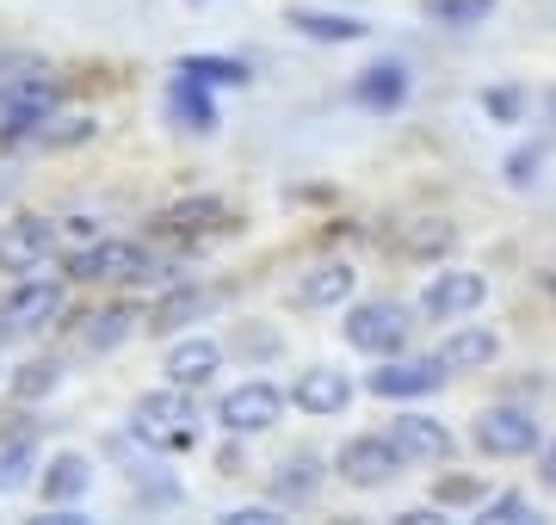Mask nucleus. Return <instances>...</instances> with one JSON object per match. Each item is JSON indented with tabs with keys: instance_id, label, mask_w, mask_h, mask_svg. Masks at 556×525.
<instances>
[{
	"instance_id": "38",
	"label": "nucleus",
	"mask_w": 556,
	"mask_h": 525,
	"mask_svg": "<svg viewBox=\"0 0 556 525\" xmlns=\"http://www.w3.org/2000/svg\"><path fill=\"white\" fill-rule=\"evenodd\" d=\"M100 235V217H62V242H93Z\"/></svg>"
},
{
	"instance_id": "11",
	"label": "nucleus",
	"mask_w": 556,
	"mask_h": 525,
	"mask_svg": "<svg viewBox=\"0 0 556 525\" xmlns=\"http://www.w3.org/2000/svg\"><path fill=\"white\" fill-rule=\"evenodd\" d=\"M402 470H408V458L396 451L390 433H353L334 451V483H346L353 495H378V488L396 483Z\"/></svg>"
},
{
	"instance_id": "20",
	"label": "nucleus",
	"mask_w": 556,
	"mask_h": 525,
	"mask_svg": "<svg viewBox=\"0 0 556 525\" xmlns=\"http://www.w3.org/2000/svg\"><path fill=\"white\" fill-rule=\"evenodd\" d=\"M439 359H445V371L452 377H470V371H495V359H501V334L489 322H452L445 334H439V346H433Z\"/></svg>"
},
{
	"instance_id": "25",
	"label": "nucleus",
	"mask_w": 556,
	"mask_h": 525,
	"mask_svg": "<svg viewBox=\"0 0 556 525\" xmlns=\"http://www.w3.org/2000/svg\"><path fill=\"white\" fill-rule=\"evenodd\" d=\"M285 25L309 43H365L371 38V25L358 20V13H328V7H291Z\"/></svg>"
},
{
	"instance_id": "26",
	"label": "nucleus",
	"mask_w": 556,
	"mask_h": 525,
	"mask_svg": "<svg viewBox=\"0 0 556 525\" xmlns=\"http://www.w3.org/2000/svg\"><path fill=\"white\" fill-rule=\"evenodd\" d=\"M38 470H43L38 433L0 439V495H20V488H31V483H38Z\"/></svg>"
},
{
	"instance_id": "10",
	"label": "nucleus",
	"mask_w": 556,
	"mask_h": 525,
	"mask_svg": "<svg viewBox=\"0 0 556 525\" xmlns=\"http://www.w3.org/2000/svg\"><path fill=\"white\" fill-rule=\"evenodd\" d=\"M489 304V272H477V266H457V260H439L433 279L420 284V322H464V316H477V309Z\"/></svg>"
},
{
	"instance_id": "31",
	"label": "nucleus",
	"mask_w": 556,
	"mask_h": 525,
	"mask_svg": "<svg viewBox=\"0 0 556 525\" xmlns=\"http://www.w3.org/2000/svg\"><path fill=\"white\" fill-rule=\"evenodd\" d=\"M229 353H236V364H273L285 359V328L273 322H236V334H229Z\"/></svg>"
},
{
	"instance_id": "16",
	"label": "nucleus",
	"mask_w": 556,
	"mask_h": 525,
	"mask_svg": "<svg viewBox=\"0 0 556 525\" xmlns=\"http://www.w3.org/2000/svg\"><path fill=\"white\" fill-rule=\"evenodd\" d=\"M217 284H204V279H174L167 291H161L155 304H149V316H142V328L155 334V341H174V334H186L192 322H204L211 309H217Z\"/></svg>"
},
{
	"instance_id": "40",
	"label": "nucleus",
	"mask_w": 556,
	"mask_h": 525,
	"mask_svg": "<svg viewBox=\"0 0 556 525\" xmlns=\"http://www.w3.org/2000/svg\"><path fill=\"white\" fill-rule=\"evenodd\" d=\"M544 118L556 124V87H551V93H544Z\"/></svg>"
},
{
	"instance_id": "27",
	"label": "nucleus",
	"mask_w": 556,
	"mask_h": 525,
	"mask_svg": "<svg viewBox=\"0 0 556 525\" xmlns=\"http://www.w3.org/2000/svg\"><path fill=\"white\" fill-rule=\"evenodd\" d=\"M501 0H415V13L439 31H477V25L495 20Z\"/></svg>"
},
{
	"instance_id": "12",
	"label": "nucleus",
	"mask_w": 556,
	"mask_h": 525,
	"mask_svg": "<svg viewBox=\"0 0 556 525\" xmlns=\"http://www.w3.org/2000/svg\"><path fill=\"white\" fill-rule=\"evenodd\" d=\"M285 408H291V389H278L273 377H241L236 389L217 396V426L236 439H260L285 421Z\"/></svg>"
},
{
	"instance_id": "24",
	"label": "nucleus",
	"mask_w": 556,
	"mask_h": 525,
	"mask_svg": "<svg viewBox=\"0 0 556 525\" xmlns=\"http://www.w3.org/2000/svg\"><path fill=\"white\" fill-rule=\"evenodd\" d=\"M62 377H68V359H62V353H31V359L7 364V396H13L20 408L50 402V396L62 389Z\"/></svg>"
},
{
	"instance_id": "4",
	"label": "nucleus",
	"mask_w": 556,
	"mask_h": 525,
	"mask_svg": "<svg viewBox=\"0 0 556 525\" xmlns=\"http://www.w3.org/2000/svg\"><path fill=\"white\" fill-rule=\"evenodd\" d=\"M236 210H229V199L223 192H192V199H174L167 210H155V222H149V242H167L179 247V254H199V247L223 242V235H236Z\"/></svg>"
},
{
	"instance_id": "8",
	"label": "nucleus",
	"mask_w": 556,
	"mask_h": 525,
	"mask_svg": "<svg viewBox=\"0 0 556 525\" xmlns=\"http://www.w3.org/2000/svg\"><path fill=\"white\" fill-rule=\"evenodd\" d=\"M56 254H62V217H43V210L0 217V279H31Z\"/></svg>"
},
{
	"instance_id": "39",
	"label": "nucleus",
	"mask_w": 556,
	"mask_h": 525,
	"mask_svg": "<svg viewBox=\"0 0 556 525\" xmlns=\"http://www.w3.org/2000/svg\"><path fill=\"white\" fill-rule=\"evenodd\" d=\"M217 470H223V476H241V439H236V433H229V445L217 451Z\"/></svg>"
},
{
	"instance_id": "9",
	"label": "nucleus",
	"mask_w": 556,
	"mask_h": 525,
	"mask_svg": "<svg viewBox=\"0 0 556 525\" xmlns=\"http://www.w3.org/2000/svg\"><path fill=\"white\" fill-rule=\"evenodd\" d=\"M62 112V81L56 75H13L0 81V149H25L38 137L43 118Z\"/></svg>"
},
{
	"instance_id": "2",
	"label": "nucleus",
	"mask_w": 556,
	"mask_h": 525,
	"mask_svg": "<svg viewBox=\"0 0 556 525\" xmlns=\"http://www.w3.org/2000/svg\"><path fill=\"white\" fill-rule=\"evenodd\" d=\"M161 272H174V266L142 235H93V242L62 254V279L68 284H149Z\"/></svg>"
},
{
	"instance_id": "29",
	"label": "nucleus",
	"mask_w": 556,
	"mask_h": 525,
	"mask_svg": "<svg viewBox=\"0 0 556 525\" xmlns=\"http://www.w3.org/2000/svg\"><path fill=\"white\" fill-rule=\"evenodd\" d=\"M179 75H192V81H204V87H248L254 81V68L241 56H217V50H192V56H179L174 62Z\"/></svg>"
},
{
	"instance_id": "28",
	"label": "nucleus",
	"mask_w": 556,
	"mask_h": 525,
	"mask_svg": "<svg viewBox=\"0 0 556 525\" xmlns=\"http://www.w3.org/2000/svg\"><path fill=\"white\" fill-rule=\"evenodd\" d=\"M93 137H100V118H93V112H56V118L38 124V137L25 142V149L56 155V149H75V142H93Z\"/></svg>"
},
{
	"instance_id": "21",
	"label": "nucleus",
	"mask_w": 556,
	"mask_h": 525,
	"mask_svg": "<svg viewBox=\"0 0 556 525\" xmlns=\"http://www.w3.org/2000/svg\"><path fill=\"white\" fill-rule=\"evenodd\" d=\"M149 316V309H137L130 297H118V304H100V309H87V316H75V346L87 353V359H100V353H118L130 334H137V322Z\"/></svg>"
},
{
	"instance_id": "3",
	"label": "nucleus",
	"mask_w": 556,
	"mask_h": 525,
	"mask_svg": "<svg viewBox=\"0 0 556 525\" xmlns=\"http://www.w3.org/2000/svg\"><path fill=\"white\" fill-rule=\"evenodd\" d=\"M420 328V309L402 304V297H353L340 309V341L353 346L358 359H390V353H408Z\"/></svg>"
},
{
	"instance_id": "41",
	"label": "nucleus",
	"mask_w": 556,
	"mask_h": 525,
	"mask_svg": "<svg viewBox=\"0 0 556 525\" xmlns=\"http://www.w3.org/2000/svg\"><path fill=\"white\" fill-rule=\"evenodd\" d=\"M186 7H217V0H186Z\"/></svg>"
},
{
	"instance_id": "15",
	"label": "nucleus",
	"mask_w": 556,
	"mask_h": 525,
	"mask_svg": "<svg viewBox=\"0 0 556 525\" xmlns=\"http://www.w3.org/2000/svg\"><path fill=\"white\" fill-rule=\"evenodd\" d=\"M408 93H415V75H408L402 56L365 62V68L353 75V87H346V100H353L365 118H396L402 105H408Z\"/></svg>"
},
{
	"instance_id": "23",
	"label": "nucleus",
	"mask_w": 556,
	"mask_h": 525,
	"mask_svg": "<svg viewBox=\"0 0 556 525\" xmlns=\"http://www.w3.org/2000/svg\"><path fill=\"white\" fill-rule=\"evenodd\" d=\"M217 87H204V81H192V75H167V118L179 124V130H192V137H217L223 130V112H217V100H211Z\"/></svg>"
},
{
	"instance_id": "19",
	"label": "nucleus",
	"mask_w": 556,
	"mask_h": 525,
	"mask_svg": "<svg viewBox=\"0 0 556 525\" xmlns=\"http://www.w3.org/2000/svg\"><path fill=\"white\" fill-rule=\"evenodd\" d=\"M328 476H334V458H321V451H285L273 464V476H266V501H278L285 513L291 507H309Z\"/></svg>"
},
{
	"instance_id": "36",
	"label": "nucleus",
	"mask_w": 556,
	"mask_h": 525,
	"mask_svg": "<svg viewBox=\"0 0 556 525\" xmlns=\"http://www.w3.org/2000/svg\"><path fill=\"white\" fill-rule=\"evenodd\" d=\"M223 520H229V525H278V520H285V507H278V501H254V507H229Z\"/></svg>"
},
{
	"instance_id": "5",
	"label": "nucleus",
	"mask_w": 556,
	"mask_h": 525,
	"mask_svg": "<svg viewBox=\"0 0 556 525\" xmlns=\"http://www.w3.org/2000/svg\"><path fill=\"white\" fill-rule=\"evenodd\" d=\"M68 316V279H13V291L0 297V341H38L43 328H62Z\"/></svg>"
},
{
	"instance_id": "33",
	"label": "nucleus",
	"mask_w": 556,
	"mask_h": 525,
	"mask_svg": "<svg viewBox=\"0 0 556 525\" xmlns=\"http://www.w3.org/2000/svg\"><path fill=\"white\" fill-rule=\"evenodd\" d=\"M408 254H415V260H452V247H457V229L445 217H433V222H415V229H408Z\"/></svg>"
},
{
	"instance_id": "22",
	"label": "nucleus",
	"mask_w": 556,
	"mask_h": 525,
	"mask_svg": "<svg viewBox=\"0 0 556 525\" xmlns=\"http://www.w3.org/2000/svg\"><path fill=\"white\" fill-rule=\"evenodd\" d=\"M93 495V458L87 451H50L38 470V501L43 507H80Z\"/></svg>"
},
{
	"instance_id": "34",
	"label": "nucleus",
	"mask_w": 556,
	"mask_h": 525,
	"mask_svg": "<svg viewBox=\"0 0 556 525\" xmlns=\"http://www.w3.org/2000/svg\"><path fill=\"white\" fill-rule=\"evenodd\" d=\"M477 520H489V525H532L538 507L526 501L519 488H501V495H489V501L477 507Z\"/></svg>"
},
{
	"instance_id": "37",
	"label": "nucleus",
	"mask_w": 556,
	"mask_h": 525,
	"mask_svg": "<svg viewBox=\"0 0 556 525\" xmlns=\"http://www.w3.org/2000/svg\"><path fill=\"white\" fill-rule=\"evenodd\" d=\"M538 488H544V495H556V439L538 445Z\"/></svg>"
},
{
	"instance_id": "42",
	"label": "nucleus",
	"mask_w": 556,
	"mask_h": 525,
	"mask_svg": "<svg viewBox=\"0 0 556 525\" xmlns=\"http://www.w3.org/2000/svg\"><path fill=\"white\" fill-rule=\"evenodd\" d=\"M0 384H7V359H0Z\"/></svg>"
},
{
	"instance_id": "35",
	"label": "nucleus",
	"mask_w": 556,
	"mask_h": 525,
	"mask_svg": "<svg viewBox=\"0 0 556 525\" xmlns=\"http://www.w3.org/2000/svg\"><path fill=\"white\" fill-rule=\"evenodd\" d=\"M538 174H544V142H519L514 155L501 162V180L514 185V192H526V185H538Z\"/></svg>"
},
{
	"instance_id": "32",
	"label": "nucleus",
	"mask_w": 556,
	"mask_h": 525,
	"mask_svg": "<svg viewBox=\"0 0 556 525\" xmlns=\"http://www.w3.org/2000/svg\"><path fill=\"white\" fill-rule=\"evenodd\" d=\"M526 87L519 81H489L482 87V118L489 124H501V130H514V124H526Z\"/></svg>"
},
{
	"instance_id": "14",
	"label": "nucleus",
	"mask_w": 556,
	"mask_h": 525,
	"mask_svg": "<svg viewBox=\"0 0 556 525\" xmlns=\"http://www.w3.org/2000/svg\"><path fill=\"white\" fill-rule=\"evenodd\" d=\"M390 439H396V451L408 458V464L420 470H433V464H452L457 458V433L439 414H427V408L415 402H402V414H390V426H383Z\"/></svg>"
},
{
	"instance_id": "7",
	"label": "nucleus",
	"mask_w": 556,
	"mask_h": 525,
	"mask_svg": "<svg viewBox=\"0 0 556 525\" xmlns=\"http://www.w3.org/2000/svg\"><path fill=\"white\" fill-rule=\"evenodd\" d=\"M445 359L439 353H390V359H371V371L358 377V389L365 396H378V402H427V396H439L445 389Z\"/></svg>"
},
{
	"instance_id": "1",
	"label": "nucleus",
	"mask_w": 556,
	"mask_h": 525,
	"mask_svg": "<svg viewBox=\"0 0 556 525\" xmlns=\"http://www.w3.org/2000/svg\"><path fill=\"white\" fill-rule=\"evenodd\" d=\"M124 433L149 451V458H186L204 433V414H199V389L186 384H161V389H142L130 402V421Z\"/></svg>"
},
{
	"instance_id": "13",
	"label": "nucleus",
	"mask_w": 556,
	"mask_h": 525,
	"mask_svg": "<svg viewBox=\"0 0 556 525\" xmlns=\"http://www.w3.org/2000/svg\"><path fill=\"white\" fill-rule=\"evenodd\" d=\"M358 297V266L353 260H316L303 266L298 279H291V291H285V304L298 309V316H334V309H346Z\"/></svg>"
},
{
	"instance_id": "30",
	"label": "nucleus",
	"mask_w": 556,
	"mask_h": 525,
	"mask_svg": "<svg viewBox=\"0 0 556 525\" xmlns=\"http://www.w3.org/2000/svg\"><path fill=\"white\" fill-rule=\"evenodd\" d=\"M489 495H495V488L482 483L477 470H445V476H433V495H427V501L445 507V513H477Z\"/></svg>"
},
{
	"instance_id": "18",
	"label": "nucleus",
	"mask_w": 556,
	"mask_h": 525,
	"mask_svg": "<svg viewBox=\"0 0 556 525\" xmlns=\"http://www.w3.org/2000/svg\"><path fill=\"white\" fill-rule=\"evenodd\" d=\"M285 389H291V408L309 414V421H340V414L353 408V396H358V384L340 371V364H303Z\"/></svg>"
},
{
	"instance_id": "17",
	"label": "nucleus",
	"mask_w": 556,
	"mask_h": 525,
	"mask_svg": "<svg viewBox=\"0 0 556 525\" xmlns=\"http://www.w3.org/2000/svg\"><path fill=\"white\" fill-rule=\"evenodd\" d=\"M223 364H229V341H217V334H192V328H186V334L167 341L161 377H167V384H186V389H211Z\"/></svg>"
},
{
	"instance_id": "43",
	"label": "nucleus",
	"mask_w": 556,
	"mask_h": 525,
	"mask_svg": "<svg viewBox=\"0 0 556 525\" xmlns=\"http://www.w3.org/2000/svg\"><path fill=\"white\" fill-rule=\"evenodd\" d=\"M0 204H7V180H0Z\"/></svg>"
},
{
	"instance_id": "6",
	"label": "nucleus",
	"mask_w": 556,
	"mask_h": 525,
	"mask_svg": "<svg viewBox=\"0 0 556 525\" xmlns=\"http://www.w3.org/2000/svg\"><path fill=\"white\" fill-rule=\"evenodd\" d=\"M470 445H477L482 458H538V445H544V421H538L532 402H489L470 414Z\"/></svg>"
}]
</instances>
